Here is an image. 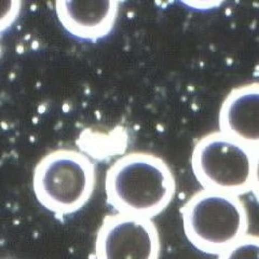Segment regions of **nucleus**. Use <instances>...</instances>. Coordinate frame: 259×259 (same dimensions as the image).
Instances as JSON below:
<instances>
[{
  "label": "nucleus",
  "instance_id": "2",
  "mask_svg": "<svg viewBox=\"0 0 259 259\" xmlns=\"http://www.w3.org/2000/svg\"><path fill=\"white\" fill-rule=\"evenodd\" d=\"M96 169L76 149L60 148L40 159L32 173V190L40 205L59 216L74 214L92 198Z\"/></svg>",
  "mask_w": 259,
  "mask_h": 259
},
{
  "label": "nucleus",
  "instance_id": "3",
  "mask_svg": "<svg viewBox=\"0 0 259 259\" xmlns=\"http://www.w3.org/2000/svg\"><path fill=\"white\" fill-rule=\"evenodd\" d=\"M184 232L200 252L220 255L247 234V208L239 196L203 189L182 208Z\"/></svg>",
  "mask_w": 259,
  "mask_h": 259
},
{
  "label": "nucleus",
  "instance_id": "8",
  "mask_svg": "<svg viewBox=\"0 0 259 259\" xmlns=\"http://www.w3.org/2000/svg\"><path fill=\"white\" fill-rule=\"evenodd\" d=\"M218 259H259V236L245 234L218 255Z\"/></svg>",
  "mask_w": 259,
  "mask_h": 259
},
{
  "label": "nucleus",
  "instance_id": "7",
  "mask_svg": "<svg viewBox=\"0 0 259 259\" xmlns=\"http://www.w3.org/2000/svg\"><path fill=\"white\" fill-rule=\"evenodd\" d=\"M221 132L256 151L259 149V83L231 90L220 110Z\"/></svg>",
  "mask_w": 259,
  "mask_h": 259
},
{
  "label": "nucleus",
  "instance_id": "1",
  "mask_svg": "<svg viewBox=\"0 0 259 259\" xmlns=\"http://www.w3.org/2000/svg\"><path fill=\"white\" fill-rule=\"evenodd\" d=\"M105 192L108 204L117 213L152 220L173 201L175 176L159 156L144 151L130 152L108 168Z\"/></svg>",
  "mask_w": 259,
  "mask_h": 259
},
{
  "label": "nucleus",
  "instance_id": "9",
  "mask_svg": "<svg viewBox=\"0 0 259 259\" xmlns=\"http://www.w3.org/2000/svg\"><path fill=\"white\" fill-rule=\"evenodd\" d=\"M22 3L15 0L0 2V32L9 28L19 16Z\"/></svg>",
  "mask_w": 259,
  "mask_h": 259
},
{
  "label": "nucleus",
  "instance_id": "5",
  "mask_svg": "<svg viewBox=\"0 0 259 259\" xmlns=\"http://www.w3.org/2000/svg\"><path fill=\"white\" fill-rule=\"evenodd\" d=\"M160 255V233L149 218L110 214L97 229L95 259H159Z\"/></svg>",
  "mask_w": 259,
  "mask_h": 259
},
{
  "label": "nucleus",
  "instance_id": "6",
  "mask_svg": "<svg viewBox=\"0 0 259 259\" xmlns=\"http://www.w3.org/2000/svg\"><path fill=\"white\" fill-rule=\"evenodd\" d=\"M55 11L62 26L71 36L96 41L110 34L119 13L116 0H59Z\"/></svg>",
  "mask_w": 259,
  "mask_h": 259
},
{
  "label": "nucleus",
  "instance_id": "10",
  "mask_svg": "<svg viewBox=\"0 0 259 259\" xmlns=\"http://www.w3.org/2000/svg\"><path fill=\"white\" fill-rule=\"evenodd\" d=\"M250 191L253 192L255 199L259 203V149L254 152L252 181H250Z\"/></svg>",
  "mask_w": 259,
  "mask_h": 259
},
{
  "label": "nucleus",
  "instance_id": "4",
  "mask_svg": "<svg viewBox=\"0 0 259 259\" xmlns=\"http://www.w3.org/2000/svg\"><path fill=\"white\" fill-rule=\"evenodd\" d=\"M254 152L221 131L209 133L194 145L192 172L203 189L240 196L250 191Z\"/></svg>",
  "mask_w": 259,
  "mask_h": 259
}]
</instances>
